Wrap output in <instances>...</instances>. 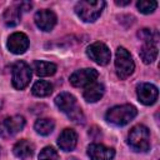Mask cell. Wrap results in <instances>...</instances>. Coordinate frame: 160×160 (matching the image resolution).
I'll return each instance as SVG.
<instances>
[{
  "label": "cell",
  "mask_w": 160,
  "mask_h": 160,
  "mask_svg": "<svg viewBox=\"0 0 160 160\" xmlns=\"http://www.w3.org/2000/svg\"><path fill=\"white\" fill-rule=\"evenodd\" d=\"M138 114V110L134 105L130 104H124V105H118L108 110L105 118L106 120L115 125V126H124L129 124Z\"/></svg>",
  "instance_id": "cell-1"
},
{
  "label": "cell",
  "mask_w": 160,
  "mask_h": 160,
  "mask_svg": "<svg viewBox=\"0 0 160 160\" xmlns=\"http://www.w3.org/2000/svg\"><path fill=\"white\" fill-rule=\"evenodd\" d=\"M104 6L105 2L101 0H82L75 5V12L82 21L92 22L101 15Z\"/></svg>",
  "instance_id": "cell-2"
},
{
  "label": "cell",
  "mask_w": 160,
  "mask_h": 160,
  "mask_svg": "<svg viewBox=\"0 0 160 160\" xmlns=\"http://www.w3.org/2000/svg\"><path fill=\"white\" fill-rule=\"evenodd\" d=\"M129 146L138 152H145L150 148V132L144 125H135L128 135Z\"/></svg>",
  "instance_id": "cell-3"
},
{
  "label": "cell",
  "mask_w": 160,
  "mask_h": 160,
  "mask_svg": "<svg viewBox=\"0 0 160 160\" xmlns=\"http://www.w3.org/2000/svg\"><path fill=\"white\" fill-rule=\"evenodd\" d=\"M115 69H116L118 78H120L121 80L128 79L134 72V69H135L134 60H132L130 52L122 46L118 48V50H116Z\"/></svg>",
  "instance_id": "cell-4"
},
{
  "label": "cell",
  "mask_w": 160,
  "mask_h": 160,
  "mask_svg": "<svg viewBox=\"0 0 160 160\" xmlns=\"http://www.w3.org/2000/svg\"><path fill=\"white\" fill-rule=\"evenodd\" d=\"M31 79L30 66L24 61H16L12 66V85L18 90H22L28 86Z\"/></svg>",
  "instance_id": "cell-5"
},
{
  "label": "cell",
  "mask_w": 160,
  "mask_h": 160,
  "mask_svg": "<svg viewBox=\"0 0 160 160\" xmlns=\"http://www.w3.org/2000/svg\"><path fill=\"white\" fill-rule=\"evenodd\" d=\"M86 55L90 58V60H92L99 65H106L111 58V52L109 48L100 41H96L89 45L86 49Z\"/></svg>",
  "instance_id": "cell-6"
},
{
  "label": "cell",
  "mask_w": 160,
  "mask_h": 160,
  "mask_svg": "<svg viewBox=\"0 0 160 160\" xmlns=\"http://www.w3.org/2000/svg\"><path fill=\"white\" fill-rule=\"evenodd\" d=\"M98 76H99V72L95 69H91V68L80 69L72 72V75L70 76V82L75 88H84V86L86 88L88 85L95 82Z\"/></svg>",
  "instance_id": "cell-7"
},
{
  "label": "cell",
  "mask_w": 160,
  "mask_h": 160,
  "mask_svg": "<svg viewBox=\"0 0 160 160\" xmlns=\"http://www.w3.org/2000/svg\"><path fill=\"white\" fill-rule=\"evenodd\" d=\"M138 99L144 105H152L158 100V88L149 82H141L136 88Z\"/></svg>",
  "instance_id": "cell-8"
},
{
  "label": "cell",
  "mask_w": 160,
  "mask_h": 160,
  "mask_svg": "<svg viewBox=\"0 0 160 160\" xmlns=\"http://www.w3.org/2000/svg\"><path fill=\"white\" fill-rule=\"evenodd\" d=\"M29 48V38L24 32H14L8 39V49L12 54H24Z\"/></svg>",
  "instance_id": "cell-9"
},
{
  "label": "cell",
  "mask_w": 160,
  "mask_h": 160,
  "mask_svg": "<svg viewBox=\"0 0 160 160\" xmlns=\"http://www.w3.org/2000/svg\"><path fill=\"white\" fill-rule=\"evenodd\" d=\"M35 24L42 31H50L56 24V15L54 11L42 9L35 14Z\"/></svg>",
  "instance_id": "cell-10"
},
{
  "label": "cell",
  "mask_w": 160,
  "mask_h": 160,
  "mask_svg": "<svg viewBox=\"0 0 160 160\" xmlns=\"http://www.w3.org/2000/svg\"><path fill=\"white\" fill-rule=\"evenodd\" d=\"M88 155L91 160H112L115 151L111 148H108L102 144H90L88 146Z\"/></svg>",
  "instance_id": "cell-11"
},
{
  "label": "cell",
  "mask_w": 160,
  "mask_h": 160,
  "mask_svg": "<svg viewBox=\"0 0 160 160\" xmlns=\"http://www.w3.org/2000/svg\"><path fill=\"white\" fill-rule=\"evenodd\" d=\"M78 142V134L72 129H64L58 138V145L64 151H71L75 149Z\"/></svg>",
  "instance_id": "cell-12"
},
{
  "label": "cell",
  "mask_w": 160,
  "mask_h": 160,
  "mask_svg": "<svg viewBox=\"0 0 160 160\" xmlns=\"http://www.w3.org/2000/svg\"><path fill=\"white\" fill-rule=\"evenodd\" d=\"M55 104L65 114L70 112L71 110H74L78 106L76 99L71 94H69V92H61V94H59L55 98Z\"/></svg>",
  "instance_id": "cell-13"
},
{
  "label": "cell",
  "mask_w": 160,
  "mask_h": 160,
  "mask_svg": "<svg viewBox=\"0 0 160 160\" xmlns=\"http://www.w3.org/2000/svg\"><path fill=\"white\" fill-rule=\"evenodd\" d=\"M105 92V89H104V85L100 84V82H92L90 85H88L84 90V99L88 101V102H96L99 101L102 95Z\"/></svg>",
  "instance_id": "cell-14"
},
{
  "label": "cell",
  "mask_w": 160,
  "mask_h": 160,
  "mask_svg": "<svg viewBox=\"0 0 160 160\" xmlns=\"http://www.w3.org/2000/svg\"><path fill=\"white\" fill-rule=\"evenodd\" d=\"M4 128L8 132V135H14L19 131H21L25 126V119L21 115H14L10 118H6L5 120H2Z\"/></svg>",
  "instance_id": "cell-15"
},
{
  "label": "cell",
  "mask_w": 160,
  "mask_h": 160,
  "mask_svg": "<svg viewBox=\"0 0 160 160\" xmlns=\"http://www.w3.org/2000/svg\"><path fill=\"white\" fill-rule=\"evenodd\" d=\"M12 151L15 154V156L20 158V159H28L32 155L34 152V145L26 140V139H22V140H19L14 148H12Z\"/></svg>",
  "instance_id": "cell-16"
},
{
  "label": "cell",
  "mask_w": 160,
  "mask_h": 160,
  "mask_svg": "<svg viewBox=\"0 0 160 160\" xmlns=\"http://www.w3.org/2000/svg\"><path fill=\"white\" fill-rule=\"evenodd\" d=\"M32 69H34L35 74L39 76H51L56 72V65L54 62L41 61V60L34 61Z\"/></svg>",
  "instance_id": "cell-17"
},
{
  "label": "cell",
  "mask_w": 160,
  "mask_h": 160,
  "mask_svg": "<svg viewBox=\"0 0 160 160\" xmlns=\"http://www.w3.org/2000/svg\"><path fill=\"white\" fill-rule=\"evenodd\" d=\"M139 55L145 64H151L158 56V48L154 44H144L139 51Z\"/></svg>",
  "instance_id": "cell-18"
},
{
  "label": "cell",
  "mask_w": 160,
  "mask_h": 160,
  "mask_svg": "<svg viewBox=\"0 0 160 160\" xmlns=\"http://www.w3.org/2000/svg\"><path fill=\"white\" fill-rule=\"evenodd\" d=\"M20 18H21V12L18 8H8L2 15V19H4V22L6 26H16L19 22H20Z\"/></svg>",
  "instance_id": "cell-19"
},
{
  "label": "cell",
  "mask_w": 160,
  "mask_h": 160,
  "mask_svg": "<svg viewBox=\"0 0 160 160\" xmlns=\"http://www.w3.org/2000/svg\"><path fill=\"white\" fill-rule=\"evenodd\" d=\"M31 92L35 95V96H39V98H44V96H48L52 92V85L49 82V81H45V80H39L36 81L32 88H31Z\"/></svg>",
  "instance_id": "cell-20"
},
{
  "label": "cell",
  "mask_w": 160,
  "mask_h": 160,
  "mask_svg": "<svg viewBox=\"0 0 160 160\" xmlns=\"http://www.w3.org/2000/svg\"><path fill=\"white\" fill-rule=\"evenodd\" d=\"M34 128H35L38 134L46 136V135L52 132V130L55 128V122L51 119H39V120H36Z\"/></svg>",
  "instance_id": "cell-21"
},
{
  "label": "cell",
  "mask_w": 160,
  "mask_h": 160,
  "mask_svg": "<svg viewBox=\"0 0 160 160\" xmlns=\"http://www.w3.org/2000/svg\"><path fill=\"white\" fill-rule=\"evenodd\" d=\"M138 38L141 39L145 44H154V45H156V42L159 41V32L156 30L144 28V29L138 31Z\"/></svg>",
  "instance_id": "cell-22"
},
{
  "label": "cell",
  "mask_w": 160,
  "mask_h": 160,
  "mask_svg": "<svg viewBox=\"0 0 160 160\" xmlns=\"http://www.w3.org/2000/svg\"><path fill=\"white\" fill-rule=\"evenodd\" d=\"M136 6H138V9H139L140 12H142V14H150V12H152L158 8V2L154 1V0H150V1H148V0H140V1L136 2Z\"/></svg>",
  "instance_id": "cell-23"
},
{
  "label": "cell",
  "mask_w": 160,
  "mask_h": 160,
  "mask_svg": "<svg viewBox=\"0 0 160 160\" xmlns=\"http://www.w3.org/2000/svg\"><path fill=\"white\" fill-rule=\"evenodd\" d=\"M39 160H59L58 151L51 146H46L40 151Z\"/></svg>",
  "instance_id": "cell-24"
},
{
  "label": "cell",
  "mask_w": 160,
  "mask_h": 160,
  "mask_svg": "<svg viewBox=\"0 0 160 160\" xmlns=\"http://www.w3.org/2000/svg\"><path fill=\"white\" fill-rule=\"evenodd\" d=\"M68 116L72 121H76V122H82L84 121V114H82V111H81V109L79 106H76L74 110H71L70 112H68Z\"/></svg>",
  "instance_id": "cell-25"
},
{
  "label": "cell",
  "mask_w": 160,
  "mask_h": 160,
  "mask_svg": "<svg viewBox=\"0 0 160 160\" xmlns=\"http://www.w3.org/2000/svg\"><path fill=\"white\" fill-rule=\"evenodd\" d=\"M31 8H32V4L29 2V1H22V2H20L19 6H18V9L20 10V12H21V11H29Z\"/></svg>",
  "instance_id": "cell-26"
},
{
  "label": "cell",
  "mask_w": 160,
  "mask_h": 160,
  "mask_svg": "<svg viewBox=\"0 0 160 160\" xmlns=\"http://www.w3.org/2000/svg\"><path fill=\"white\" fill-rule=\"evenodd\" d=\"M115 4L116 5H120V6H125V5H129L130 4V0H126V1H119V0H116Z\"/></svg>",
  "instance_id": "cell-27"
},
{
  "label": "cell",
  "mask_w": 160,
  "mask_h": 160,
  "mask_svg": "<svg viewBox=\"0 0 160 160\" xmlns=\"http://www.w3.org/2000/svg\"><path fill=\"white\" fill-rule=\"evenodd\" d=\"M68 160H78V159H76V158H69Z\"/></svg>",
  "instance_id": "cell-28"
}]
</instances>
